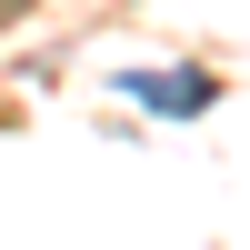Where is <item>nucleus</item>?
Masks as SVG:
<instances>
[{
  "mask_svg": "<svg viewBox=\"0 0 250 250\" xmlns=\"http://www.w3.org/2000/svg\"><path fill=\"white\" fill-rule=\"evenodd\" d=\"M120 90H130V100H150V110H170V120L210 110V80H170V70H120Z\"/></svg>",
  "mask_w": 250,
  "mask_h": 250,
  "instance_id": "obj_1",
  "label": "nucleus"
}]
</instances>
